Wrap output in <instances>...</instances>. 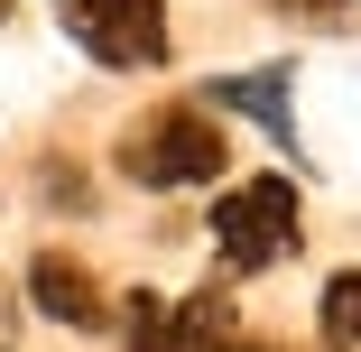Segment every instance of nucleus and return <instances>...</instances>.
Returning a JSON list of instances; mask_svg holds the SVG:
<instances>
[{"label":"nucleus","mask_w":361,"mask_h":352,"mask_svg":"<svg viewBox=\"0 0 361 352\" xmlns=\"http://www.w3.org/2000/svg\"><path fill=\"white\" fill-rule=\"evenodd\" d=\"M315 315H324V343H334V352H361V269L324 278V297H315Z\"/></svg>","instance_id":"0eeeda50"},{"label":"nucleus","mask_w":361,"mask_h":352,"mask_svg":"<svg viewBox=\"0 0 361 352\" xmlns=\"http://www.w3.org/2000/svg\"><path fill=\"white\" fill-rule=\"evenodd\" d=\"M28 297H37V315L75 324V334H102V324H111V297L93 288V269L65 260V250H37V260H28Z\"/></svg>","instance_id":"39448f33"},{"label":"nucleus","mask_w":361,"mask_h":352,"mask_svg":"<svg viewBox=\"0 0 361 352\" xmlns=\"http://www.w3.org/2000/svg\"><path fill=\"white\" fill-rule=\"evenodd\" d=\"M287 84H297L287 65H259V75H223V84H213V102H223V111H250L278 149L297 158V111H287Z\"/></svg>","instance_id":"423d86ee"},{"label":"nucleus","mask_w":361,"mask_h":352,"mask_svg":"<svg viewBox=\"0 0 361 352\" xmlns=\"http://www.w3.org/2000/svg\"><path fill=\"white\" fill-rule=\"evenodd\" d=\"M56 19H65V37L93 65H111V75L167 65V10L158 0H56Z\"/></svg>","instance_id":"7ed1b4c3"},{"label":"nucleus","mask_w":361,"mask_h":352,"mask_svg":"<svg viewBox=\"0 0 361 352\" xmlns=\"http://www.w3.org/2000/svg\"><path fill=\"white\" fill-rule=\"evenodd\" d=\"M223 130H213V111H185V102H158L149 121H130L121 130V149H111V167L130 176V186H149V195H167V186H213L223 176Z\"/></svg>","instance_id":"f257e3e1"},{"label":"nucleus","mask_w":361,"mask_h":352,"mask_svg":"<svg viewBox=\"0 0 361 352\" xmlns=\"http://www.w3.org/2000/svg\"><path fill=\"white\" fill-rule=\"evenodd\" d=\"M111 315H121V343H130V352H223V334H232V306L213 297V288L185 297V306L139 288V297H121Z\"/></svg>","instance_id":"20e7f679"},{"label":"nucleus","mask_w":361,"mask_h":352,"mask_svg":"<svg viewBox=\"0 0 361 352\" xmlns=\"http://www.w3.org/2000/svg\"><path fill=\"white\" fill-rule=\"evenodd\" d=\"M0 19H10V0H0Z\"/></svg>","instance_id":"9d476101"},{"label":"nucleus","mask_w":361,"mask_h":352,"mask_svg":"<svg viewBox=\"0 0 361 352\" xmlns=\"http://www.w3.org/2000/svg\"><path fill=\"white\" fill-rule=\"evenodd\" d=\"M287 19H343V0H278Z\"/></svg>","instance_id":"6e6552de"},{"label":"nucleus","mask_w":361,"mask_h":352,"mask_svg":"<svg viewBox=\"0 0 361 352\" xmlns=\"http://www.w3.org/2000/svg\"><path fill=\"white\" fill-rule=\"evenodd\" d=\"M213 250H223V269H278L287 250H297V186L287 176H250L232 186L223 204H213Z\"/></svg>","instance_id":"f03ea898"},{"label":"nucleus","mask_w":361,"mask_h":352,"mask_svg":"<svg viewBox=\"0 0 361 352\" xmlns=\"http://www.w3.org/2000/svg\"><path fill=\"white\" fill-rule=\"evenodd\" d=\"M223 352H278V343H223Z\"/></svg>","instance_id":"1a4fd4ad"}]
</instances>
